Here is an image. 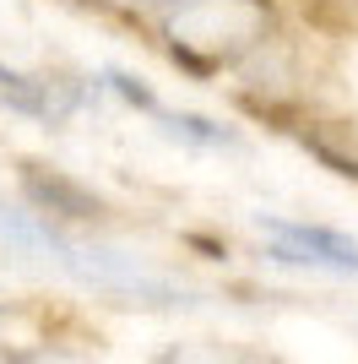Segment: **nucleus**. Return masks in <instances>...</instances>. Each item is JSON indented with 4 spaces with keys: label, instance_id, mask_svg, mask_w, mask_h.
Instances as JSON below:
<instances>
[{
    "label": "nucleus",
    "instance_id": "nucleus-1",
    "mask_svg": "<svg viewBox=\"0 0 358 364\" xmlns=\"http://www.w3.org/2000/svg\"><path fill=\"white\" fill-rule=\"evenodd\" d=\"M266 28H271L266 0H179L163 22L174 60H185L190 71L239 60L244 49L266 38Z\"/></svg>",
    "mask_w": 358,
    "mask_h": 364
},
{
    "label": "nucleus",
    "instance_id": "nucleus-2",
    "mask_svg": "<svg viewBox=\"0 0 358 364\" xmlns=\"http://www.w3.org/2000/svg\"><path fill=\"white\" fill-rule=\"evenodd\" d=\"M261 228L271 234V250H266L271 261L358 277V240L353 234H337L326 223H304V218H277V213H261Z\"/></svg>",
    "mask_w": 358,
    "mask_h": 364
},
{
    "label": "nucleus",
    "instance_id": "nucleus-3",
    "mask_svg": "<svg viewBox=\"0 0 358 364\" xmlns=\"http://www.w3.org/2000/svg\"><path fill=\"white\" fill-rule=\"evenodd\" d=\"M0 98H6V109L28 114V120L65 125L76 109L87 104V87H76V82H60V76H28V71H11V65H0Z\"/></svg>",
    "mask_w": 358,
    "mask_h": 364
},
{
    "label": "nucleus",
    "instance_id": "nucleus-4",
    "mask_svg": "<svg viewBox=\"0 0 358 364\" xmlns=\"http://www.w3.org/2000/svg\"><path fill=\"white\" fill-rule=\"evenodd\" d=\"M0 245H11V250H28V256H65V245L55 228H49V213H28V207H11V201H0Z\"/></svg>",
    "mask_w": 358,
    "mask_h": 364
},
{
    "label": "nucleus",
    "instance_id": "nucleus-5",
    "mask_svg": "<svg viewBox=\"0 0 358 364\" xmlns=\"http://www.w3.org/2000/svg\"><path fill=\"white\" fill-rule=\"evenodd\" d=\"M22 185H28V196L44 207V213H60V218H92L98 213V196H87L82 185H71L65 174H55V168H28L22 174Z\"/></svg>",
    "mask_w": 358,
    "mask_h": 364
},
{
    "label": "nucleus",
    "instance_id": "nucleus-6",
    "mask_svg": "<svg viewBox=\"0 0 358 364\" xmlns=\"http://www.w3.org/2000/svg\"><path fill=\"white\" fill-rule=\"evenodd\" d=\"M152 120L163 125V136H174V141H195V147H234V141H239L228 125L201 120V114H174V109H163V104H152Z\"/></svg>",
    "mask_w": 358,
    "mask_h": 364
},
{
    "label": "nucleus",
    "instance_id": "nucleus-7",
    "mask_svg": "<svg viewBox=\"0 0 358 364\" xmlns=\"http://www.w3.org/2000/svg\"><path fill=\"white\" fill-rule=\"evenodd\" d=\"M353 174H358V164H353Z\"/></svg>",
    "mask_w": 358,
    "mask_h": 364
}]
</instances>
